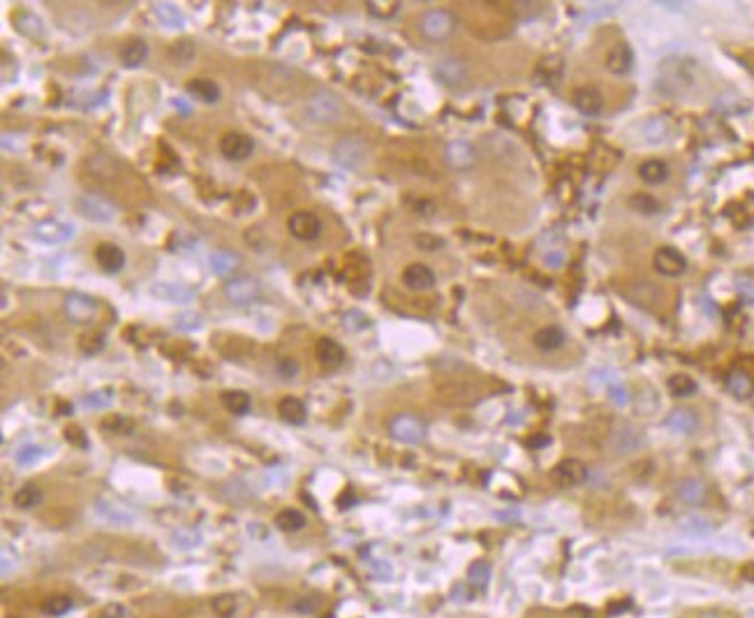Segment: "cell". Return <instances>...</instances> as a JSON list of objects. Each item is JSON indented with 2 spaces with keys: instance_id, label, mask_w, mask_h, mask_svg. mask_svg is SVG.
<instances>
[{
  "instance_id": "1",
  "label": "cell",
  "mask_w": 754,
  "mask_h": 618,
  "mask_svg": "<svg viewBox=\"0 0 754 618\" xmlns=\"http://www.w3.org/2000/svg\"><path fill=\"white\" fill-rule=\"evenodd\" d=\"M304 116L311 123H336L343 116V102L338 100V95L320 91L306 100Z\"/></svg>"
},
{
  "instance_id": "2",
  "label": "cell",
  "mask_w": 754,
  "mask_h": 618,
  "mask_svg": "<svg viewBox=\"0 0 754 618\" xmlns=\"http://www.w3.org/2000/svg\"><path fill=\"white\" fill-rule=\"evenodd\" d=\"M368 157V146L366 141L356 134H350V137H343L333 146V160H336L340 167L345 169H359L363 167Z\"/></svg>"
},
{
  "instance_id": "3",
  "label": "cell",
  "mask_w": 754,
  "mask_h": 618,
  "mask_svg": "<svg viewBox=\"0 0 754 618\" xmlns=\"http://www.w3.org/2000/svg\"><path fill=\"white\" fill-rule=\"evenodd\" d=\"M653 266L660 271L662 276H669V278H676V276L685 273L687 269V259L685 255L673 248V245H662V248L655 250L653 255Z\"/></svg>"
},
{
  "instance_id": "4",
  "label": "cell",
  "mask_w": 754,
  "mask_h": 618,
  "mask_svg": "<svg viewBox=\"0 0 754 618\" xmlns=\"http://www.w3.org/2000/svg\"><path fill=\"white\" fill-rule=\"evenodd\" d=\"M422 33L431 39H444L451 35V30L456 26V19L451 17L447 10H431L422 17Z\"/></svg>"
},
{
  "instance_id": "5",
  "label": "cell",
  "mask_w": 754,
  "mask_h": 618,
  "mask_svg": "<svg viewBox=\"0 0 754 618\" xmlns=\"http://www.w3.org/2000/svg\"><path fill=\"white\" fill-rule=\"evenodd\" d=\"M252 150H255V141L243 132H227L225 137L220 139V153L232 162L248 160L252 155Z\"/></svg>"
},
{
  "instance_id": "6",
  "label": "cell",
  "mask_w": 754,
  "mask_h": 618,
  "mask_svg": "<svg viewBox=\"0 0 754 618\" xmlns=\"http://www.w3.org/2000/svg\"><path fill=\"white\" fill-rule=\"evenodd\" d=\"M391 433L396 440L405 442V445H419L426 438V426L412 415H398L391 422Z\"/></svg>"
},
{
  "instance_id": "7",
  "label": "cell",
  "mask_w": 754,
  "mask_h": 618,
  "mask_svg": "<svg viewBox=\"0 0 754 618\" xmlns=\"http://www.w3.org/2000/svg\"><path fill=\"white\" fill-rule=\"evenodd\" d=\"M259 295V283L250 276H239L225 285V297L236 306H248Z\"/></svg>"
},
{
  "instance_id": "8",
  "label": "cell",
  "mask_w": 754,
  "mask_h": 618,
  "mask_svg": "<svg viewBox=\"0 0 754 618\" xmlns=\"http://www.w3.org/2000/svg\"><path fill=\"white\" fill-rule=\"evenodd\" d=\"M287 227H290V234L297 236V239L313 241L322 232V220L311 211H299L287 220Z\"/></svg>"
},
{
  "instance_id": "9",
  "label": "cell",
  "mask_w": 754,
  "mask_h": 618,
  "mask_svg": "<svg viewBox=\"0 0 754 618\" xmlns=\"http://www.w3.org/2000/svg\"><path fill=\"white\" fill-rule=\"evenodd\" d=\"M444 160H447L454 169H467L477 162V150L465 139H454L449 141L444 148Z\"/></svg>"
},
{
  "instance_id": "10",
  "label": "cell",
  "mask_w": 754,
  "mask_h": 618,
  "mask_svg": "<svg viewBox=\"0 0 754 618\" xmlns=\"http://www.w3.org/2000/svg\"><path fill=\"white\" fill-rule=\"evenodd\" d=\"M609 445L613 447L618 454H630V451L639 449L641 445H644V433H641L637 426L623 424V426H618L613 433H611Z\"/></svg>"
},
{
  "instance_id": "11",
  "label": "cell",
  "mask_w": 754,
  "mask_h": 618,
  "mask_svg": "<svg viewBox=\"0 0 754 618\" xmlns=\"http://www.w3.org/2000/svg\"><path fill=\"white\" fill-rule=\"evenodd\" d=\"M585 475H588V470H585V465L578 461V458H565V461H560L555 465L553 479H555V484L569 489V487L581 484L585 479Z\"/></svg>"
},
{
  "instance_id": "12",
  "label": "cell",
  "mask_w": 754,
  "mask_h": 618,
  "mask_svg": "<svg viewBox=\"0 0 754 618\" xmlns=\"http://www.w3.org/2000/svg\"><path fill=\"white\" fill-rule=\"evenodd\" d=\"M606 67L611 70V75L623 77L627 72H632L634 67V51L627 42H618L611 46L609 56H606Z\"/></svg>"
},
{
  "instance_id": "13",
  "label": "cell",
  "mask_w": 754,
  "mask_h": 618,
  "mask_svg": "<svg viewBox=\"0 0 754 618\" xmlns=\"http://www.w3.org/2000/svg\"><path fill=\"white\" fill-rule=\"evenodd\" d=\"M77 206H79V213H82V216L98 220V223H109V220L116 216L114 206L107 204L105 200H100V197H93V195H84Z\"/></svg>"
},
{
  "instance_id": "14",
  "label": "cell",
  "mask_w": 754,
  "mask_h": 618,
  "mask_svg": "<svg viewBox=\"0 0 754 618\" xmlns=\"http://www.w3.org/2000/svg\"><path fill=\"white\" fill-rule=\"evenodd\" d=\"M571 102H574V107L585 116H599L602 109H604V100H602V95L594 89H590V86L576 89L574 95H571Z\"/></svg>"
},
{
  "instance_id": "15",
  "label": "cell",
  "mask_w": 754,
  "mask_h": 618,
  "mask_svg": "<svg viewBox=\"0 0 754 618\" xmlns=\"http://www.w3.org/2000/svg\"><path fill=\"white\" fill-rule=\"evenodd\" d=\"M403 285L408 290H415V292H422V290H431L435 285V273L428 269L426 264H410L408 269L403 271Z\"/></svg>"
},
{
  "instance_id": "16",
  "label": "cell",
  "mask_w": 754,
  "mask_h": 618,
  "mask_svg": "<svg viewBox=\"0 0 754 618\" xmlns=\"http://www.w3.org/2000/svg\"><path fill=\"white\" fill-rule=\"evenodd\" d=\"M315 356H317V361H320L322 366L336 368V366H340V363L345 361V350H343V345H340L338 340L320 338V340H317V347H315Z\"/></svg>"
},
{
  "instance_id": "17",
  "label": "cell",
  "mask_w": 754,
  "mask_h": 618,
  "mask_svg": "<svg viewBox=\"0 0 754 618\" xmlns=\"http://www.w3.org/2000/svg\"><path fill=\"white\" fill-rule=\"evenodd\" d=\"M95 259L107 273H116L125 266V252L116 243H100L95 250Z\"/></svg>"
},
{
  "instance_id": "18",
  "label": "cell",
  "mask_w": 754,
  "mask_h": 618,
  "mask_svg": "<svg viewBox=\"0 0 754 618\" xmlns=\"http://www.w3.org/2000/svg\"><path fill=\"white\" fill-rule=\"evenodd\" d=\"M35 234L46 243H63V241L72 239L74 227L60 223V220H46V223H39L35 227Z\"/></svg>"
},
{
  "instance_id": "19",
  "label": "cell",
  "mask_w": 754,
  "mask_h": 618,
  "mask_svg": "<svg viewBox=\"0 0 754 618\" xmlns=\"http://www.w3.org/2000/svg\"><path fill=\"white\" fill-rule=\"evenodd\" d=\"M435 75H438V79L442 84L447 86H458L465 82V63L458 60V58H444L438 63V67H435Z\"/></svg>"
},
{
  "instance_id": "20",
  "label": "cell",
  "mask_w": 754,
  "mask_h": 618,
  "mask_svg": "<svg viewBox=\"0 0 754 618\" xmlns=\"http://www.w3.org/2000/svg\"><path fill=\"white\" fill-rule=\"evenodd\" d=\"M65 311L74 322H89V320H93L98 306H95L93 299L84 297V295H70L65 301Z\"/></svg>"
},
{
  "instance_id": "21",
  "label": "cell",
  "mask_w": 754,
  "mask_h": 618,
  "mask_svg": "<svg viewBox=\"0 0 754 618\" xmlns=\"http://www.w3.org/2000/svg\"><path fill=\"white\" fill-rule=\"evenodd\" d=\"M278 415H280L287 424H304L308 410L304 406V401L297 399V396H285V399L278 403Z\"/></svg>"
},
{
  "instance_id": "22",
  "label": "cell",
  "mask_w": 754,
  "mask_h": 618,
  "mask_svg": "<svg viewBox=\"0 0 754 618\" xmlns=\"http://www.w3.org/2000/svg\"><path fill=\"white\" fill-rule=\"evenodd\" d=\"M188 93L193 95L195 100L206 102V105H216L220 100L218 84L211 82V79H193V82H188Z\"/></svg>"
},
{
  "instance_id": "23",
  "label": "cell",
  "mask_w": 754,
  "mask_h": 618,
  "mask_svg": "<svg viewBox=\"0 0 754 618\" xmlns=\"http://www.w3.org/2000/svg\"><path fill=\"white\" fill-rule=\"evenodd\" d=\"M535 345L539 347V350H558V347L565 345V331H562L560 327H555V324H549V327H542L535 334Z\"/></svg>"
},
{
  "instance_id": "24",
  "label": "cell",
  "mask_w": 754,
  "mask_h": 618,
  "mask_svg": "<svg viewBox=\"0 0 754 618\" xmlns=\"http://www.w3.org/2000/svg\"><path fill=\"white\" fill-rule=\"evenodd\" d=\"M148 56V44L144 39H130L121 49V60L125 67H139Z\"/></svg>"
},
{
  "instance_id": "25",
  "label": "cell",
  "mask_w": 754,
  "mask_h": 618,
  "mask_svg": "<svg viewBox=\"0 0 754 618\" xmlns=\"http://www.w3.org/2000/svg\"><path fill=\"white\" fill-rule=\"evenodd\" d=\"M639 176L650 186H660L669 179V167L662 160H646L639 165Z\"/></svg>"
},
{
  "instance_id": "26",
  "label": "cell",
  "mask_w": 754,
  "mask_h": 618,
  "mask_svg": "<svg viewBox=\"0 0 754 618\" xmlns=\"http://www.w3.org/2000/svg\"><path fill=\"white\" fill-rule=\"evenodd\" d=\"M666 429L676 433H692L696 429V415L692 410H673L666 417Z\"/></svg>"
},
{
  "instance_id": "27",
  "label": "cell",
  "mask_w": 754,
  "mask_h": 618,
  "mask_svg": "<svg viewBox=\"0 0 754 618\" xmlns=\"http://www.w3.org/2000/svg\"><path fill=\"white\" fill-rule=\"evenodd\" d=\"M42 489L37 484H23L21 489H17V494L12 496V503L19 507V510H33L39 503H42Z\"/></svg>"
},
{
  "instance_id": "28",
  "label": "cell",
  "mask_w": 754,
  "mask_h": 618,
  "mask_svg": "<svg viewBox=\"0 0 754 618\" xmlns=\"http://www.w3.org/2000/svg\"><path fill=\"white\" fill-rule=\"evenodd\" d=\"M275 526L285 530V533H297V530L306 526V517L294 507H285V510L275 514Z\"/></svg>"
},
{
  "instance_id": "29",
  "label": "cell",
  "mask_w": 754,
  "mask_h": 618,
  "mask_svg": "<svg viewBox=\"0 0 754 618\" xmlns=\"http://www.w3.org/2000/svg\"><path fill=\"white\" fill-rule=\"evenodd\" d=\"M153 295L157 299H164V301H188L193 299V290L183 288V285H176V283H157L153 285Z\"/></svg>"
},
{
  "instance_id": "30",
  "label": "cell",
  "mask_w": 754,
  "mask_h": 618,
  "mask_svg": "<svg viewBox=\"0 0 754 618\" xmlns=\"http://www.w3.org/2000/svg\"><path fill=\"white\" fill-rule=\"evenodd\" d=\"M676 494H678L680 501H685L689 505L701 503L703 496H706V484H703V482H699V479H694V477H687V479H682L678 484Z\"/></svg>"
},
{
  "instance_id": "31",
  "label": "cell",
  "mask_w": 754,
  "mask_h": 618,
  "mask_svg": "<svg viewBox=\"0 0 754 618\" xmlns=\"http://www.w3.org/2000/svg\"><path fill=\"white\" fill-rule=\"evenodd\" d=\"M641 130H644V137H646V141H650V144H660V141L669 137V123H666L662 116L648 118Z\"/></svg>"
},
{
  "instance_id": "32",
  "label": "cell",
  "mask_w": 754,
  "mask_h": 618,
  "mask_svg": "<svg viewBox=\"0 0 754 618\" xmlns=\"http://www.w3.org/2000/svg\"><path fill=\"white\" fill-rule=\"evenodd\" d=\"M669 392L676 396V399H687V396H692L696 392V382L694 378H689L685 373H676L669 378Z\"/></svg>"
},
{
  "instance_id": "33",
  "label": "cell",
  "mask_w": 754,
  "mask_h": 618,
  "mask_svg": "<svg viewBox=\"0 0 754 618\" xmlns=\"http://www.w3.org/2000/svg\"><path fill=\"white\" fill-rule=\"evenodd\" d=\"M222 406L232 415H245L250 410V396L245 392H225L222 394Z\"/></svg>"
},
{
  "instance_id": "34",
  "label": "cell",
  "mask_w": 754,
  "mask_h": 618,
  "mask_svg": "<svg viewBox=\"0 0 754 618\" xmlns=\"http://www.w3.org/2000/svg\"><path fill=\"white\" fill-rule=\"evenodd\" d=\"M630 206L637 213H641V216H655V213L660 211V202L648 193H634L630 197Z\"/></svg>"
},
{
  "instance_id": "35",
  "label": "cell",
  "mask_w": 754,
  "mask_h": 618,
  "mask_svg": "<svg viewBox=\"0 0 754 618\" xmlns=\"http://www.w3.org/2000/svg\"><path fill=\"white\" fill-rule=\"evenodd\" d=\"M72 609V598L70 596H49L42 602V612L49 616H63Z\"/></svg>"
},
{
  "instance_id": "36",
  "label": "cell",
  "mask_w": 754,
  "mask_h": 618,
  "mask_svg": "<svg viewBox=\"0 0 754 618\" xmlns=\"http://www.w3.org/2000/svg\"><path fill=\"white\" fill-rule=\"evenodd\" d=\"M98 514L102 519H107V521H111V524H118V526L130 524V521H132V517L128 512L121 510V507H116V505H111V503H100L98 505Z\"/></svg>"
},
{
  "instance_id": "37",
  "label": "cell",
  "mask_w": 754,
  "mask_h": 618,
  "mask_svg": "<svg viewBox=\"0 0 754 618\" xmlns=\"http://www.w3.org/2000/svg\"><path fill=\"white\" fill-rule=\"evenodd\" d=\"M236 262H239V257L232 255V252H227V250H218V252H213V255H211V264H213V269H216V273L232 271V269L236 266Z\"/></svg>"
},
{
  "instance_id": "38",
  "label": "cell",
  "mask_w": 754,
  "mask_h": 618,
  "mask_svg": "<svg viewBox=\"0 0 754 618\" xmlns=\"http://www.w3.org/2000/svg\"><path fill=\"white\" fill-rule=\"evenodd\" d=\"M42 456H44V449L39 445H23L14 451V458H17V463H21V465H33Z\"/></svg>"
},
{
  "instance_id": "39",
  "label": "cell",
  "mask_w": 754,
  "mask_h": 618,
  "mask_svg": "<svg viewBox=\"0 0 754 618\" xmlns=\"http://www.w3.org/2000/svg\"><path fill=\"white\" fill-rule=\"evenodd\" d=\"M467 579L474 586H486L490 581V565L488 562H474V565L467 569Z\"/></svg>"
},
{
  "instance_id": "40",
  "label": "cell",
  "mask_w": 754,
  "mask_h": 618,
  "mask_svg": "<svg viewBox=\"0 0 754 618\" xmlns=\"http://www.w3.org/2000/svg\"><path fill=\"white\" fill-rule=\"evenodd\" d=\"M213 612L222 618H229L236 612V598L234 596H220L213 600Z\"/></svg>"
},
{
  "instance_id": "41",
  "label": "cell",
  "mask_w": 754,
  "mask_h": 618,
  "mask_svg": "<svg viewBox=\"0 0 754 618\" xmlns=\"http://www.w3.org/2000/svg\"><path fill=\"white\" fill-rule=\"evenodd\" d=\"M111 401V396L107 392H93L84 399V406L86 408H107Z\"/></svg>"
},
{
  "instance_id": "42",
  "label": "cell",
  "mask_w": 754,
  "mask_h": 618,
  "mask_svg": "<svg viewBox=\"0 0 754 618\" xmlns=\"http://www.w3.org/2000/svg\"><path fill=\"white\" fill-rule=\"evenodd\" d=\"M278 373H280L285 380L294 378L299 373V363L294 359H290V356H285V359L278 361Z\"/></svg>"
},
{
  "instance_id": "43",
  "label": "cell",
  "mask_w": 754,
  "mask_h": 618,
  "mask_svg": "<svg viewBox=\"0 0 754 618\" xmlns=\"http://www.w3.org/2000/svg\"><path fill=\"white\" fill-rule=\"evenodd\" d=\"M729 387H732L738 396H743V394L750 392V380L745 375H732V378H729Z\"/></svg>"
},
{
  "instance_id": "44",
  "label": "cell",
  "mask_w": 754,
  "mask_h": 618,
  "mask_svg": "<svg viewBox=\"0 0 754 618\" xmlns=\"http://www.w3.org/2000/svg\"><path fill=\"white\" fill-rule=\"evenodd\" d=\"M682 530H687V533H696V535H703V533H708V524H706V521H685V524H682Z\"/></svg>"
},
{
  "instance_id": "45",
  "label": "cell",
  "mask_w": 754,
  "mask_h": 618,
  "mask_svg": "<svg viewBox=\"0 0 754 618\" xmlns=\"http://www.w3.org/2000/svg\"><path fill=\"white\" fill-rule=\"evenodd\" d=\"M105 616H107V618H130L128 609L121 607V605H109V607L105 609Z\"/></svg>"
},
{
  "instance_id": "46",
  "label": "cell",
  "mask_w": 754,
  "mask_h": 618,
  "mask_svg": "<svg viewBox=\"0 0 754 618\" xmlns=\"http://www.w3.org/2000/svg\"><path fill=\"white\" fill-rule=\"evenodd\" d=\"M738 290H741L743 297H748V301H754V281L741 278V283H738Z\"/></svg>"
},
{
  "instance_id": "47",
  "label": "cell",
  "mask_w": 754,
  "mask_h": 618,
  "mask_svg": "<svg viewBox=\"0 0 754 618\" xmlns=\"http://www.w3.org/2000/svg\"><path fill=\"white\" fill-rule=\"evenodd\" d=\"M741 574H743V579H748V581L754 584V562H748V565L741 569Z\"/></svg>"
}]
</instances>
